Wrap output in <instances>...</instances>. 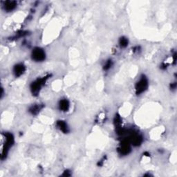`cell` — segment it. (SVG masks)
<instances>
[{
	"instance_id": "6da1fadb",
	"label": "cell",
	"mask_w": 177,
	"mask_h": 177,
	"mask_svg": "<svg viewBox=\"0 0 177 177\" xmlns=\"http://www.w3.org/2000/svg\"><path fill=\"white\" fill-rule=\"evenodd\" d=\"M48 77H49V75L43 77H41V78H39V79H37L36 81H34L31 84V92H32V93H33V95L36 96V95L38 94L39 92H40L41 88H42V86L45 84L46 81L47 80Z\"/></svg>"
},
{
	"instance_id": "7a4b0ae2",
	"label": "cell",
	"mask_w": 177,
	"mask_h": 177,
	"mask_svg": "<svg viewBox=\"0 0 177 177\" xmlns=\"http://www.w3.org/2000/svg\"><path fill=\"white\" fill-rule=\"evenodd\" d=\"M147 87H148V80L145 75H143L136 84V93L137 95L141 94L147 90Z\"/></svg>"
},
{
	"instance_id": "3957f363",
	"label": "cell",
	"mask_w": 177,
	"mask_h": 177,
	"mask_svg": "<svg viewBox=\"0 0 177 177\" xmlns=\"http://www.w3.org/2000/svg\"><path fill=\"white\" fill-rule=\"evenodd\" d=\"M32 59L36 62H42L45 60L46 53L42 48L36 47L31 53Z\"/></svg>"
},
{
	"instance_id": "277c9868",
	"label": "cell",
	"mask_w": 177,
	"mask_h": 177,
	"mask_svg": "<svg viewBox=\"0 0 177 177\" xmlns=\"http://www.w3.org/2000/svg\"><path fill=\"white\" fill-rule=\"evenodd\" d=\"M130 151H131L130 143L127 139H124L118 148V152L121 155H127Z\"/></svg>"
},
{
	"instance_id": "5b68a950",
	"label": "cell",
	"mask_w": 177,
	"mask_h": 177,
	"mask_svg": "<svg viewBox=\"0 0 177 177\" xmlns=\"http://www.w3.org/2000/svg\"><path fill=\"white\" fill-rule=\"evenodd\" d=\"M26 71V67L23 64H17L13 68V73L15 77L21 76Z\"/></svg>"
},
{
	"instance_id": "8992f818",
	"label": "cell",
	"mask_w": 177,
	"mask_h": 177,
	"mask_svg": "<svg viewBox=\"0 0 177 177\" xmlns=\"http://www.w3.org/2000/svg\"><path fill=\"white\" fill-rule=\"evenodd\" d=\"M57 127L63 133H68L69 131L67 124L66 123L65 121H63V120H59V121L57 122Z\"/></svg>"
},
{
	"instance_id": "52a82bcc",
	"label": "cell",
	"mask_w": 177,
	"mask_h": 177,
	"mask_svg": "<svg viewBox=\"0 0 177 177\" xmlns=\"http://www.w3.org/2000/svg\"><path fill=\"white\" fill-rule=\"evenodd\" d=\"M59 108L62 112H67L69 109V102L67 99H62L59 102Z\"/></svg>"
},
{
	"instance_id": "ba28073f",
	"label": "cell",
	"mask_w": 177,
	"mask_h": 177,
	"mask_svg": "<svg viewBox=\"0 0 177 177\" xmlns=\"http://www.w3.org/2000/svg\"><path fill=\"white\" fill-rule=\"evenodd\" d=\"M17 4L15 1H8L6 2H5L4 4V9L5 11H6L7 12H11V11H13L16 7Z\"/></svg>"
},
{
	"instance_id": "9c48e42d",
	"label": "cell",
	"mask_w": 177,
	"mask_h": 177,
	"mask_svg": "<svg viewBox=\"0 0 177 177\" xmlns=\"http://www.w3.org/2000/svg\"><path fill=\"white\" fill-rule=\"evenodd\" d=\"M42 108H43V106L41 105V104H34L29 109V112L33 115H36L40 112V110Z\"/></svg>"
},
{
	"instance_id": "30bf717a",
	"label": "cell",
	"mask_w": 177,
	"mask_h": 177,
	"mask_svg": "<svg viewBox=\"0 0 177 177\" xmlns=\"http://www.w3.org/2000/svg\"><path fill=\"white\" fill-rule=\"evenodd\" d=\"M114 124H115L116 127L117 128V129H119L120 127V125H121L122 124V118L119 115H118V114H116L115 117H114Z\"/></svg>"
},
{
	"instance_id": "8fae6325",
	"label": "cell",
	"mask_w": 177,
	"mask_h": 177,
	"mask_svg": "<svg viewBox=\"0 0 177 177\" xmlns=\"http://www.w3.org/2000/svg\"><path fill=\"white\" fill-rule=\"evenodd\" d=\"M128 43H129V42H128L127 38H126L125 37H122V38H120L119 44H120V47H122V48L127 47L128 45Z\"/></svg>"
},
{
	"instance_id": "7c38bea8",
	"label": "cell",
	"mask_w": 177,
	"mask_h": 177,
	"mask_svg": "<svg viewBox=\"0 0 177 177\" xmlns=\"http://www.w3.org/2000/svg\"><path fill=\"white\" fill-rule=\"evenodd\" d=\"M112 61L111 60H109L105 62V64H104V67L103 68H104V70L107 71V70H109L111 67H112Z\"/></svg>"
},
{
	"instance_id": "4fadbf2b",
	"label": "cell",
	"mask_w": 177,
	"mask_h": 177,
	"mask_svg": "<svg viewBox=\"0 0 177 177\" xmlns=\"http://www.w3.org/2000/svg\"><path fill=\"white\" fill-rule=\"evenodd\" d=\"M69 171H65V173L63 174V176H69L71 175V174H69Z\"/></svg>"
},
{
	"instance_id": "5bb4252c",
	"label": "cell",
	"mask_w": 177,
	"mask_h": 177,
	"mask_svg": "<svg viewBox=\"0 0 177 177\" xmlns=\"http://www.w3.org/2000/svg\"><path fill=\"white\" fill-rule=\"evenodd\" d=\"M176 83H173V84L171 85V88H172V89H176Z\"/></svg>"
}]
</instances>
